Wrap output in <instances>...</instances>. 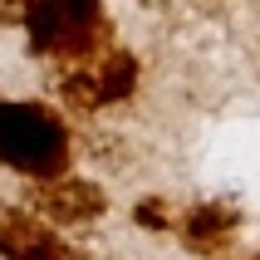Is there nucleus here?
Segmentation results:
<instances>
[{
  "mask_svg": "<svg viewBox=\"0 0 260 260\" xmlns=\"http://www.w3.org/2000/svg\"><path fill=\"white\" fill-rule=\"evenodd\" d=\"M0 162L29 182L64 177V167H69L64 118L29 99H0Z\"/></svg>",
  "mask_w": 260,
  "mask_h": 260,
  "instance_id": "obj_1",
  "label": "nucleus"
},
{
  "mask_svg": "<svg viewBox=\"0 0 260 260\" xmlns=\"http://www.w3.org/2000/svg\"><path fill=\"white\" fill-rule=\"evenodd\" d=\"M59 99L69 103V108H79V113H93V108H103V99H99V79H93V64H79V69L64 74V79H59Z\"/></svg>",
  "mask_w": 260,
  "mask_h": 260,
  "instance_id": "obj_7",
  "label": "nucleus"
},
{
  "mask_svg": "<svg viewBox=\"0 0 260 260\" xmlns=\"http://www.w3.org/2000/svg\"><path fill=\"white\" fill-rule=\"evenodd\" d=\"M29 202L49 221H64V226H84V221H99L108 211L103 187H93L88 177H49V182H40L29 191Z\"/></svg>",
  "mask_w": 260,
  "mask_h": 260,
  "instance_id": "obj_4",
  "label": "nucleus"
},
{
  "mask_svg": "<svg viewBox=\"0 0 260 260\" xmlns=\"http://www.w3.org/2000/svg\"><path fill=\"white\" fill-rule=\"evenodd\" d=\"M35 5H40V0H0V29H15V25H25Z\"/></svg>",
  "mask_w": 260,
  "mask_h": 260,
  "instance_id": "obj_9",
  "label": "nucleus"
},
{
  "mask_svg": "<svg viewBox=\"0 0 260 260\" xmlns=\"http://www.w3.org/2000/svg\"><path fill=\"white\" fill-rule=\"evenodd\" d=\"M133 221H138V226H147V231H167V226H172L167 202H157V197H147V202L133 206Z\"/></svg>",
  "mask_w": 260,
  "mask_h": 260,
  "instance_id": "obj_8",
  "label": "nucleus"
},
{
  "mask_svg": "<svg viewBox=\"0 0 260 260\" xmlns=\"http://www.w3.org/2000/svg\"><path fill=\"white\" fill-rule=\"evenodd\" d=\"M93 79H99V99L103 103H123L133 99V88H138V59L113 49V54H99L93 59Z\"/></svg>",
  "mask_w": 260,
  "mask_h": 260,
  "instance_id": "obj_6",
  "label": "nucleus"
},
{
  "mask_svg": "<svg viewBox=\"0 0 260 260\" xmlns=\"http://www.w3.org/2000/svg\"><path fill=\"white\" fill-rule=\"evenodd\" d=\"M255 260H260V255H255Z\"/></svg>",
  "mask_w": 260,
  "mask_h": 260,
  "instance_id": "obj_10",
  "label": "nucleus"
},
{
  "mask_svg": "<svg viewBox=\"0 0 260 260\" xmlns=\"http://www.w3.org/2000/svg\"><path fill=\"white\" fill-rule=\"evenodd\" d=\"M0 255L5 260H84L44 221H35L29 211H20L10 202H0Z\"/></svg>",
  "mask_w": 260,
  "mask_h": 260,
  "instance_id": "obj_3",
  "label": "nucleus"
},
{
  "mask_svg": "<svg viewBox=\"0 0 260 260\" xmlns=\"http://www.w3.org/2000/svg\"><path fill=\"white\" fill-rule=\"evenodd\" d=\"M236 231H241V211L231 202H202L182 216V241L191 250H202V255H216Z\"/></svg>",
  "mask_w": 260,
  "mask_h": 260,
  "instance_id": "obj_5",
  "label": "nucleus"
},
{
  "mask_svg": "<svg viewBox=\"0 0 260 260\" xmlns=\"http://www.w3.org/2000/svg\"><path fill=\"white\" fill-rule=\"evenodd\" d=\"M29 49L59 64H84L99 59L108 40V20H103V0H40L25 20Z\"/></svg>",
  "mask_w": 260,
  "mask_h": 260,
  "instance_id": "obj_2",
  "label": "nucleus"
}]
</instances>
